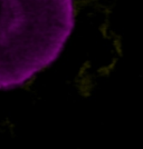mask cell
I'll return each mask as SVG.
<instances>
[{"mask_svg": "<svg viewBox=\"0 0 143 149\" xmlns=\"http://www.w3.org/2000/svg\"><path fill=\"white\" fill-rule=\"evenodd\" d=\"M74 26V0H0V90L56 61Z\"/></svg>", "mask_w": 143, "mask_h": 149, "instance_id": "cell-1", "label": "cell"}, {"mask_svg": "<svg viewBox=\"0 0 143 149\" xmlns=\"http://www.w3.org/2000/svg\"><path fill=\"white\" fill-rule=\"evenodd\" d=\"M93 79L88 74H85L84 77H82L81 84H80V93L83 97H88L93 90Z\"/></svg>", "mask_w": 143, "mask_h": 149, "instance_id": "cell-2", "label": "cell"}, {"mask_svg": "<svg viewBox=\"0 0 143 149\" xmlns=\"http://www.w3.org/2000/svg\"><path fill=\"white\" fill-rule=\"evenodd\" d=\"M116 62H118V59H116V58H114L110 63H107V65H105V66H102V67L97 70L99 74L102 76V77H107V76H110L111 72H112L113 70H114V68H115Z\"/></svg>", "mask_w": 143, "mask_h": 149, "instance_id": "cell-3", "label": "cell"}, {"mask_svg": "<svg viewBox=\"0 0 143 149\" xmlns=\"http://www.w3.org/2000/svg\"><path fill=\"white\" fill-rule=\"evenodd\" d=\"M112 42H113V48H114V50H115L116 55H118V57L123 56V42H122V38H121V36H118V35L114 36V37H113Z\"/></svg>", "mask_w": 143, "mask_h": 149, "instance_id": "cell-4", "label": "cell"}]
</instances>
